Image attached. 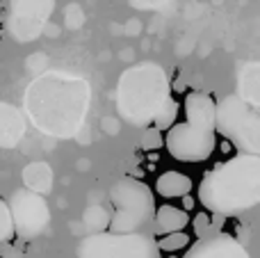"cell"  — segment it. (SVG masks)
Segmentation results:
<instances>
[{"mask_svg":"<svg viewBox=\"0 0 260 258\" xmlns=\"http://www.w3.org/2000/svg\"><path fill=\"white\" fill-rule=\"evenodd\" d=\"M91 89L80 76L64 71H46L27 85L25 112L44 135L67 140L82 128L89 110Z\"/></svg>","mask_w":260,"mask_h":258,"instance_id":"obj_1","label":"cell"},{"mask_svg":"<svg viewBox=\"0 0 260 258\" xmlns=\"http://www.w3.org/2000/svg\"><path fill=\"white\" fill-rule=\"evenodd\" d=\"M199 201L224 217L251 210L260 204V155L242 153L219 163L203 176Z\"/></svg>","mask_w":260,"mask_h":258,"instance_id":"obj_2","label":"cell"},{"mask_svg":"<svg viewBox=\"0 0 260 258\" xmlns=\"http://www.w3.org/2000/svg\"><path fill=\"white\" fill-rule=\"evenodd\" d=\"M169 96L171 85L165 69L160 64L142 62L126 69L119 78L117 108L126 121L135 126H148Z\"/></svg>","mask_w":260,"mask_h":258,"instance_id":"obj_3","label":"cell"},{"mask_svg":"<svg viewBox=\"0 0 260 258\" xmlns=\"http://www.w3.org/2000/svg\"><path fill=\"white\" fill-rule=\"evenodd\" d=\"M110 204L114 215L110 217V231L133 233L142 231L155 215L153 190L144 181L133 176H123L110 190Z\"/></svg>","mask_w":260,"mask_h":258,"instance_id":"obj_4","label":"cell"},{"mask_svg":"<svg viewBox=\"0 0 260 258\" xmlns=\"http://www.w3.org/2000/svg\"><path fill=\"white\" fill-rule=\"evenodd\" d=\"M78 258H160V247L155 238L142 231H99L78 245Z\"/></svg>","mask_w":260,"mask_h":258,"instance_id":"obj_5","label":"cell"},{"mask_svg":"<svg viewBox=\"0 0 260 258\" xmlns=\"http://www.w3.org/2000/svg\"><path fill=\"white\" fill-rule=\"evenodd\" d=\"M215 128L224 137L240 144L247 153L260 155V117L251 112L242 96H226L217 105Z\"/></svg>","mask_w":260,"mask_h":258,"instance_id":"obj_6","label":"cell"},{"mask_svg":"<svg viewBox=\"0 0 260 258\" xmlns=\"http://www.w3.org/2000/svg\"><path fill=\"white\" fill-rule=\"evenodd\" d=\"M165 146L171 158L180 163H203L217 149L215 131H201L192 123H174L165 137Z\"/></svg>","mask_w":260,"mask_h":258,"instance_id":"obj_7","label":"cell"},{"mask_svg":"<svg viewBox=\"0 0 260 258\" xmlns=\"http://www.w3.org/2000/svg\"><path fill=\"white\" fill-rule=\"evenodd\" d=\"M9 213H12L14 233L23 240L41 236L50 222V210L44 197L32 190H16L9 199Z\"/></svg>","mask_w":260,"mask_h":258,"instance_id":"obj_8","label":"cell"},{"mask_svg":"<svg viewBox=\"0 0 260 258\" xmlns=\"http://www.w3.org/2000/svg\"><path fill=\"white\" fill-rule=\"evenodd\" d=\"M53 7L55 0H12L7 18L9 35L21 44L37 39L44 30Z\"/></svg>","mask_w":260,"mask_h":258,"instance_id":"obj_9","label":"cell"},{"mask_svg":"<svg viewBox=\"0 0 260 258\" xmlns=\"http://www.w3.org/2000/svg\"><path fill=\"white\" fill-rule=\"evenodd\" d=\"M185 258H249V251L235 238L217 233V236L199 240Z\"/></svg>","mask_w":260,"mask_h":258,"instance_id":"obj_10","label":"cell"},{"mask_svg":"<svg viewBox=\"0 0 260 258\" xmlns=\"http://www.w3.org/2000/svg\"><path fill=\"white\" fill-rule=\"evenodd\" d=\"M185 121L201 131H215L217 123V103L206 91H189L183 101Z\"/></svg>","mask_w":260,"mask_h":258,"instance_id":"obj_11","label":"cell"},{"mask_svg":"<svg viewBox=\"0 0 260 258\" xmlns=\"http://www.w3.org/2000/svg\"><path fill=\"white\" fill-rule=\"evenodd\" d=\"M25 135V119L12 103H0V149H12Z\"/></svg>","mask_w":260,"mask_h":258,"instance_id":"obj_12","label":"cell"},{"mask_svg":"<svg viewBox=\"0 0 260 258\" xmlns=\"http://www.w3.org/2000/svg\"><path fill=\"white\" fill-rule=\"evenodd\" d=\"M192 187H194L192 178L180 172H165L155 181V192L160 197H165V199H180V197L189 195Z\"/></svg>","mask_w":260,"mask_h":258,"instance_id":"obj_13","label":"cell"},{"mask_svg":"<svg viewBox=\"0 0 260 258\" xmlns=\"http://www.w3.org/2000/svg\"><path fill=\"white\" fill-rule=\"evenodd\" d=\"M189 224L187 210L176 208V206H160L155 208V233L165 236L171 231H183Z\"/></svg>","mask_w":260,"mask_h":258,"instance_id":"obj_14","label":"cell"},{"mask_svg":"<svg viewBox=\"0 0 260 258\" xmlns=\"http://www.w3.org/2000/svg\"><path fill=\"white\" fill-rule=\"evenodd\" d=\"M23 183L27 190L37 195H46L53 190V169L48 163H30L23 169Z\"/></svg>","mask_w":260,"mask_h":258,"instance_id":"obj_15","label":"cell"},{"mask_svg":"<svg viewBox=\"0 0 260 258\" xmlns=\"http://www.w3.org/2000/svg\"><path fill=\"white\" fill-rule=\"evenodd\" d=\"M176 117H178V103L174 101V96H169L165 101V105L160 108V112L155 114V119H153V126L160 128V131H169L174 126Z\"/></svg>","mask_w":260,"mask_h":258,"instance_id":"obj_16","label":"cell"},{"mask_svg":"<svg viewBox=\"0 0 260 258\" xmlns=\"http://www.w3.org/2000/svg\"><path fill=\"white\" fill-rule=\"evenodd\" d=\"M187 245H189V236H187L185 231H171V233H165V236H162L160 240H157V247H160V251H169V254L185 249Z\"/></svg>","mask_w":260,"mask_h":258,"instance_id":"obj_17","label":"cell"},{"mask_svg":"<svg viewBox=\"0 0 260 258\" xmlns=\"http://www.w3.org/2000/svg\"><path fill=\"white\" fill-rule=\"evenodd\" d=\"M85 224L94 233L105 231V229L110 227V215L105 213L101 206H89V208H87V213H85Z\"/></svg>","mask_w":260,"mask_h":258,"instance_id":"obj_18","label":"cell"},{"mask_svg":"<svg viewBox=\"0 0 260 258\" xmlns=\"http://www.w3.org/2000/svg\"><path fill=\"white\" fill-rule=\"evenodd\" d=\"M14 236V222H12V213H9V204L0 199V245L9 242Z\"/></svg>","mask_w":260,"mask_h":258,"instance_id":"obj_19","label":"cell"},{"mask_svg":"<svg viewBox=\"0 0 260 258\" xmlns=\"http://www.w3.org/2000/svg\"><path fill=\"white\" fill-rule=\"evenodd\" d=\"M144 151H157L165 146V137H162V131L155 126H148L146 131L142 133V140H139Z\"/></svg>","mask_w":260,"mask_h":258,"instance_id":"obj_20","label":"cell"},{"mask_svg":"<svg viewBox=\"0 0 260 258\" xmlns=\"http://www.w3.org/2000/svg\"><path fill=\"white\" fill-rule=\"evenodd\" d=\"M0 258H23V251L12 242H3L0 245Z\"/></svg>","mask_w":260,"mask_h":258,"instance_id":"obj_21","label":"cell"},{"mask_svg":"<svg viewBox=\"0 0 260 258\" xmlns=\"http://www.w3.org/2000/svg\"><path fill=\"white\" fill-rule=\"evenodd\" d=\"M167 0H130V5L133 7H137V9H157V7H162Z\"/></svg>","mask_w":260,"mask_h":258,"instance_id":"obj_22","label":"cell"},{"mask_svg":"<svg viewBox=\"0 0 260 258\" xmlns=\"http://www.w3.org/2000/svg\"><path fill=\"white\" fill-rule=\"evenodd\" d=\"M180 199H183V206H185L183 210H192V208H194V199H192V197H189V195L180 197Z\"/></svg>","mask_w":260,"mask_h":258,"instance_id":"obj_23","label":"cell"},{"mask_svg":"<svg viewBox=\"0 0 260 258\" xmlns=\"http://www.w3.org/2000/svg\"><path fill=\"white\" fill-rule=\"evenodd\" d=\"M171 258H174V256H171Z\"/></svg>","mask_w":260,"mask_h":258,"instance_id":"obj_24","label":"cell"}]
</instances>
